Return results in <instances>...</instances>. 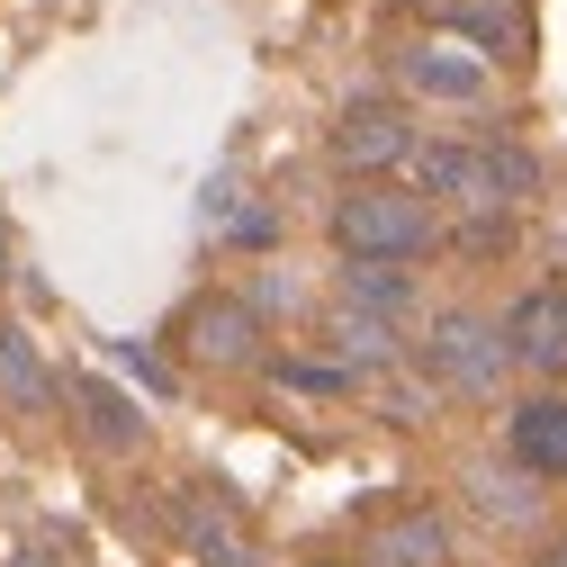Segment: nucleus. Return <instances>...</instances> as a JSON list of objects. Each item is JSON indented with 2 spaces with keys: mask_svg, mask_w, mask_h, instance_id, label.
I'll list each match as a JSON object with an SVG mask.
<instances>
[{
  "mask_svg": "<svg viewBox=\"0 0 567 567\" xmlns=\"http://www.w3.org/2000/svg\"><path fill=\"white\" fill-rule=\"evenodd\" d=\"M333 244L342 261H423L442 244V217H433V198H414L405 181H351L333 198Z\"/></svg>",
  "mask_w": 567,
  "mask_h": 567,
  "instance_id": "f257e3e1",
  "label": "nucleus"
},
{
  "mask_svg": "<svg viewBox=\"0 0 567 567\" xmlns=\"http://www.w3.org/2000/svg\"><path fill=\"white\" fill-rule=\"evenodd\" d=\"M414 198L495 217V207L540 198V163H532L523 145H423V154H414Z\"/></svg>",
  "mask_w": 567,
  "mask_h": 567,
  "instance_id": "f03ea898",
  "label": "nucleus"
},
{
  "mask_svg": "<svg viewBox=\"0 0 567 567\" xmlns=\"http://www.w3.org/2000/svg\"><path fill=\"white\" fill-rule=\"evenodd\" d=\"M414 361H423V379H433L442 396H486V388H505V370H514V351H505V324H495V316L442 307L433 324H423V342H414Z\"/></svg>",
  "mask_w": 567,
  "mask_h": 567,
  "instance_id": "7ed1b4c3",
  "label": "nucleus"
},
{
  "mask_svg": "<svg viewBox=\"0 0 567 567\" xmlns=\"http://www.w3.org/2000/svg\"><path fill=\"white\" fill-rule=\"evenodd\" d=\"M414 154H423L414 145V117L396 100H351L333 117V163L351 181H396V163H414Z\"/></svg>",
  "mask_w": 567,
  "mask_h": 567,
  "instance_id": "20e7f679",
  "label": "nucleus"
},
{
  "mask_svg": "<svg viewBox=\"0 0 567 567\" xmlns=\"http://www.w3.org/2000/svg\"><path fill=\"white\" fill-rule=\"evenodd\" d=\"M181 351H189V361H207V370H244V361H261V307H252V298H189V316H181Z\"/></svg>",
  "mask_w": 567,
  "mask_h": 567,
  "instance_id": "39448f33",
  "label": "nucleus"
},
{
  "mask_svg": "<svg viewBox=\"0 0 567 567\" xmlns=\"http://www.w3.org/2000/svg\"><path fill=\"white\" fill-rule=\"evenodd\" d=\"M505 460H514L523 477H540V486L567 477V396H558V388H540V396H523V405L505 414Z\"/></svg>",
  "mask_w": 567,
  "mask_h": 567,
  "instance_id": "423d86ee",
  "label": "nucleus"
},
{
  "mask_svg": "<svg viewBox=\"0 0 567 567\" xmlns=\"http://www.w3.org/2000/svg\"><path fill=\"white\" fill-rule=\"evenodd\" d=\"M505 351H514V370L567 379V289H523L505 307Z\"/></svg>",
  "mask_w": 567,
  "mask_h": 567,
  "instance_id": "0eeeda50",
  "label": "nucleus"
},
{
  "mask_svg": "<svg viewBox=\"0 0 567 567\" xmlns=\"http://www.w3.org/2000/svg\"><path fill=\"white\" fill-rule=\"evenodd\" d=\"M486 54H468L460 37H423V45H405V91L414 100H451V109H477L486 100Z\"/></svg>",
  "mask_w": 567,
  "mask_h": 567,
  "instance_id": "6e6552de",
  "label": "nucleus"
},
{
  "mask_svg": "<svg viewBox=\"0 0 567 567\" xmlns=\"http://www.w3.org/2000/svg\"><path fill=\"white\" fill-rule=\"evenodd\" d=\"M361 567H451V523H442V514H423V505H405V514L370 523Z\"/></svg>",
  "mask_w": 567,
  "mask_h": 567,
  "instance_id": "1a4fd4ad",
  "label": "nucleus"
},
{
  "mask_svg": "<svg viewBox=\"0 0 567 567\" xmlns=\"http://www.w3.org/2000/svg\"><path fill=\"white\" fill-rule=\"evenodd\" d=\"M451 28H460V37H468V54H486V63H514V54L532 45L523 0H460V10H451Z\"/></svg>",
  "mask_w": 567,
  "mask_h": 567,
  "instance_id": "9d476101",
  "label": "nucleus"
},
{
  "mask_svg": "<svg viewBox=\"0 0 567 567\" xmlns=\"http://www.w3.org/2000/svg\"><path fill=\"white\" fill-rule=\"evenodd\" d=\"M73 405H82L100 451H145V414H135V396H117L109 379H73Z\"/></svg>",
  "mask_w": 567,
  "mask_h": 567,
  "instance_id": "9b49d317",
  "label": "nucleus"
},
{
  "mask_svg": "<svg viewBox=\"0 0 567 567\" xmlns=\"http://www.w3.org/2000/svg\"><path fill=\"white\" fill-rule=\"evenodd\" d=\"M342 307H361V316H379V324H405V316H414V279H405L396 261H351V270H342Z\"/></svg>",
  "mask_w": 567,
  "mask_h": 567,
  "instance_id": "f8f14e48",
  "label": "nucleus"
},
{
  "mask_svg": "<svg viewBox=\"0 0 567 567\" xmlns=\"http://www.w3.org/2000/svg\"><path fill=\"white\" fill-rule=\"evenodd\" d=\"M0 396H10L19 414H45L54 405V370H45V351L19 324H0Z\"/></svg>",
  "mask_w": 567,
  "mask_h": 567,
  "instance_id": "ddd939ff",
  "label": "nucleus"
},
{
  "mask_svg": "<svg viewBox=\"0 0 567 567\" xmlns=\"http://www.w3.org/2000/svg\"><path fill=\"white\" fill-rule=\"evenodd\" d=\"M540 495H549V486L523 477L514 460H505V468H468V505H486L495 523H532V514H540Z\"/></svg>",
  "mask_w": 567,
  "mask_h": 567,
  "instance_id": "4468645a",
  "label": "nucleus"
},
{
  "mask_svg": "<svg viewBox=\"0 0 567 567\" xmlns=\"http://www.w3.org/2000/svg\"><path fill=\"white\" fill-rule=\"evenodd\" d=\"M172 523H181V540L207 558V567H252V549H244V532L217 514V505H198V495H189V505H172Z\"/></svg>",
  "mask_w": 567,
  "mask_h": 567,
  "instance_id": "2eb2a0df",
  "label": "nucleus"
},
{
  "mask_svg": "<svg viewBox=\"0 0 567 567\" xmlns=\"http://www.w3.org/2000/svg\"><path fill=\"white\" fill-rule=\"evenodd\" d=\"M333 361L342 370H379V361H396V324H379V316H361V307H333Z\"/></svg>",
  "mask_w": 567,
  "mask_h": 567,
  "instance_id": "dca6fc26",
  "label": "nucleus"
},
{
  "mask_svg": "<svg viewBox=\"0 0 567 567\" xmlns=\"http://www.w3.org/2000/svg\"><path fill=\"white\" fill-rule=\"evenodd\" d=\"M279 379H289V388H316V396H333V388H351V370H342V361H289V370H279Z\"/></svg>",
  "mask_w": 567,
  "mask_h": 567,
  "instance_id": "f3484780",
  "label": "nucleus"
},
{
  "mask_svg": "<svg viewBox=\"0 0 567 567\" xmlns=\"http://www.w3.org/2000/svg\"><path fill=\"white\" fill-rule=\"evenodd\" d=\"M226 235L235 244H279V217H270V207H244V217H226Z\"/></svg>",
  "mask_w": 567,
  "mask_h": 567,
  "instance_id": "a211bd4d",
  "label": "nucleus"
},
{
  "mask_svg": "<svg viewBox=\"0 0 567 567\" xmlns=\"http://www.w3.org/2000/svg\"><path fill=\"white\" fill-rule=\"evenodd\" d=\"M532 567H567V532H558V540H540V558H532Z\"/></svg>",
  "mask_w": 567,
  "mask_h": 567,
  "instance_id": "6ab92c4d",
  "label": "nucleus"
}]
</instances>
